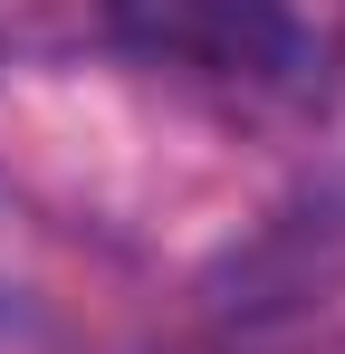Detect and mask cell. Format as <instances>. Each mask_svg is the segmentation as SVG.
Segmentation results:
<instances>
[{
    "instance_id": "cell-1",
    "label": "cell",
    "mask_w": 345,
    "mask_h": 354,
    "mask_svg": "<svg viewBox=\"0 0 345 354\" xmlns=\"http://www.w3.org/2000/svg\"><path fill=\"white\" fill-rule=\"evenodd\" d=\"M106 39L230 96H297L317 67V39L288 0H106Z\"/></svg>"
}]
</instances>
